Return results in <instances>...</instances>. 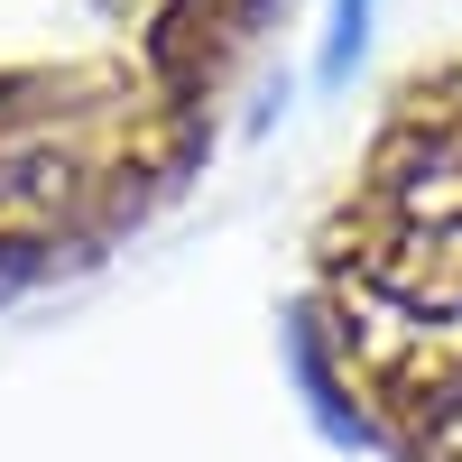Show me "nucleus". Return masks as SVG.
<instances>
[{"mask_svg": "<svg viewBox=\"0 0 462 462\" xmlns=\"http://www.w3.org/2000/svg\"><path fill=\"white\" fill-rule=\"evenodd\" d=\"M370 278L407 315H462V222H398V241L370 250Z\"/></svg>", "mask_w": 462, "mask_h": 462, "instance_id": "f257e3e1", "label": "nucleus"}, {"mask_svg": "<svg viewBox=\"0 0 462 462\" xmlns=\"http://www.w3.org/2000/svg\"><path fill=\"white\" fill-rule=\"evenodd\" d=\"M74 195V167L65 158H0V241H19V231H47L56 204Z\"/></svg>", "mask_w": 462, "mask_h": 462, "instance_id": "f03ea898", "label": "nucleus"}]
</instances>
